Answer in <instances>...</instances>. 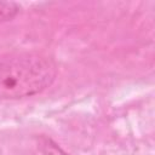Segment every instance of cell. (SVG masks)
<instances>
[{
    "mask_svg": "<svg viewBox=\"0 0 155 155\" xmlns=\"http://www.w3.org/2000/svg\"><path fill=\"white\" fill-rule=\"evenodd\" d=\"M39 149L42 155H69L56 142L47 137H41L39 139Z\"/></svg>",
    "mask_w": 155,
    "mask_h": 155,
    "instance_id": "7a4b0ae2",
    "label": "cell"
},
{
    "mask_svg": "<svg viewBox=\"0 0 155 155\" xmlns=\"http://www.w3.org/2000/svg\"><path fill=\"white\" fill-rule=\"evenodd\" d=\"M19 12V6L16 2L0 1V23L11 21Z\"/></svg>",
    "mask_w": 155,
    "mask_h": 155,
    "instance_id": "3957f363",
    "label": "cell"
},
{
    "mask_svg": "<svg viewBox=\"0 0 155 155\" xmlns=\"http://www.w3.org/2000/svg\"><path fill=\"white\" fill-rule=\"evenodd\" d=\"M57 68L51 58L36 53L0 56V99L34 96L54 80Z\"/></svg>",
    "mask_w": 155,
    "mask_h": 155,
    "instance_id": "6da1fadb",
    "label": "cell"
}]
</instances>
